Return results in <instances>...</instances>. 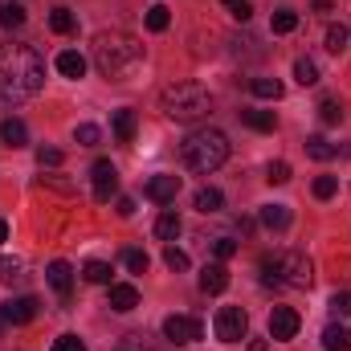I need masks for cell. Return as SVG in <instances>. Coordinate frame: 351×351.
<instances>
[{
	"instance_id": "d590c367",
	"label": "cell",
	"mask_w": 351,
	"mask_h": 351,
	"mask_svg": "<svg viewBox=\"0 0 351 351\" xmlns=\"http://www.w3.org/2000/svg\"><path fill=\"white\" fill-rule=\"evenodd\" d=\"M335 188H339V180H335V176H319V180H315V196H319V200H331V196H335Z\"/></svg>"
},
{
	"instance_id": "4fadbf2b",
	"label": "cell",
	"mask_w": 351,
	"mask_h": 351,
	"mask_svg": "<svg viewBox=\"0 0 351 351\" xmlns=\"http://www.w3.org/2000/svg\"><path fill=\"white\" fill-rule=\"evenodd\" d=\"M45 278H49V286H53V294H58V298H70V286H74V265H70V262H49Z\"/></svg>"
},
{
	"instance_id": "d6a6232c",
	"label": "cell",
	"mask_w": 351,
	"mask_h": 351,
	"mask_svg": "<svg viewBox=\"0 0 351 351\" xmlns=\"http://www.w3.org/2000/svg\"><path fill=\"white\" fill-rule=\"evenodd\" d=\"M319 119H323L327 127H335V123L343 119V106H339L335 98H323V102H319Z\"/></svg>"
},
{
	"instance_id": "836d02e7",
	"label": "cell",
	"mask_w": 351,
	"mask_h": 351,
	"mask_svg": "<svg viewBox=\"0 0 351 351\" xmlns=\"http://www.w3.org/2000/svg\"><path fill=\"white\" fill-rule=\"evenodd\" d=\"M164 265L180 274V269H188L192 262H188V254H184V250H176V245H164Z\"/></svg>"
},
{
	"instance_id": "8d00e7d4",
	"label": "cell",
	"mask_w": 351,
	"mask_h": 351,
	"mask_svg": "<svg viewBox=\"0 0 351 351\" xmlns=\"http://www.w3.org/2000/svg\"><path fill=\"white\" fill-rule=\"evenodd\" d=\"M213 254H217V262H229V258L237 254V241H233V237H217V241H213Z\"/></svg>"
},
{
	"instance_id": "484cf974",
	"label": "cell",
	"mask_w": 351,
	"mask_h": 351,
	"mask_svg": "<svg viewBox=\"0 0 351 351\" xmlns=\"http://www.w3.org/2000/svg\"><path fill=\"white\" fill-rule=\"evenodd\" d=\"M49 29L66 37V33H74V29H78V21H74V12H70V8H53V12H49Z\"/></svg>"
},
{
	"instance_id": "f1b7e54d",
	"label": "cell",
	"mask_w": 351,
	"mask_h": 351,
	"mask_svg": "<svg viewBox=\"0 0 351 351\" xmlns=\"http://www.w3.org/2000/svg\"><path fill=\"white\" fill-rule=\"evenodd\" d=\"M82 278H86V282H94V286H106V282H110V265L94 258V262L82 265Z\"/></svg>"
},
{
	"instance_id": "7c38bea8",
	"label": "cell",
	"mask_w": 351,
	"mask_h": 351,
	"mask_svg": "<svg viewBox=\"0 0 351 351\" xmlns=\"http://www.w3.org/2000/svg\"><path fill=\"white\" fill-rule=\"evenodd\" d=\"M135 306H139V290H135L131 282H110V311L131 315Z\"/></svg>"
},
{
	"instance_id": "9a60e30c",
	"label": "cell",
	"mask_w": 351,
	"mask_h": 351,
	"mask_svg": "<svg viewBox=\"0 0 351 351\" xmlns=\"http://www.w3.org/2000/svg\"><path fill=\"white\" fill-rule=\"evenodd\" d=\"M53 66H58V74H62V78H82V74H86V58H82L78 49H62Z\"/></svg>"
},
{
	"instance_id": "1f68e13d",
	"label": "cell",
	"mask_w": 351,
	"mask_h": 351,
	"mask_svg": "<svg viewBox=\"0 0 351 351\" xmlns=\"http://www.w3.org/2000/svg\"><path fill=\"white\" fill-rule=\"evenodd\" d=\"M123 265H127L131 274H147V265H152V258H147L143 250H123Z\"/></svg>"
},
{
	"instance_id": "681fc988",
	"label": "cell",
	"mask_w": 351,
	"mask_h": 351,
	"mask_svg": "<svg viewBox=\"0 0 351 351\" xmlns=\"http://www.w3.org/2000/svg\"><path fill=\"white\" fill-rule=\"evenodd\" d=\"M4 323H8V319H4V311H0V331H4Z\"/></svg>"
},
{
	"instance_id": "bcb514c9",
	"label": "cell",
	"mask_w": 351,
	"mask_h": 351,
	"mask_svg": "<svg viewBox=\"0 0 351 351\" xmlns=\"http://www.w3.org/2000/svg\"><path fill=\"white\" fill-rule=\"evenodd\" d=\"M311 4H315V12H331V4H335V0H311Z\"/></svg>"
},
{
	"instance_id": "6da1fadb",
	"label": "cell",
	"mask_w": 351,
	"mask_h": 351,
	"mask_svg": "<svg viewBox=\"0 0 351 351\" xmlns=\"http://www.w3.org/2000/svg\"><path fill=\"white\" fill-rule=\"evenodd\" d=\"M41 86H45V58L25 41L0 45V98L29 102Z\"/></svg>"
},
{
	"instance_id": "d4e9b609",
	"label": "cell",
	"mask_w": 351,
	"mask_h": 351,
	"mask_svg": "<svg viewBox=\"0 0 351 351\" xmlns=\"http://www.w3.org/2000/svg\"><path fill=\"white\" fill-rule=\"evenodd\" d=\"M282 82H278V78H254V82H250V94H254V98H274V102H278V98H282Z\"/></svg>"
},
{
	"instance_id": "83f0119b",
	"label": "cell",
	"mask_w": 351,
	"mask_h": 351,
	"mask_svg": "<svg viewBox=\"0 0 351 351\" xmlns=\"http://www.w3.org/2000/svg\"><path fill=\"white\" fill-rule=\"evenodd\" d=\"M294 78H298V86H315V82H319L315 58H298V62H294Z\"/></svg>"
},
{
	"instance_id": "9c48e42d",
	"label": "cell",
	"mask_w": 351,
	"mask_h": 351,
	"mask_svg": "<svg viewBox=\"0 0 351 351\" xmlns=\"http://www.w3.org/2000/svg\"><path fill=\"white\" fill-rule=\"evenodd\" d=\"M90 180H94V200H98V204H106V200L119 192V168H114L110 160H98V164L90 168Z\"/></svg>"
},
{
	"instance_id": "8fae6325",
	"label": "cell",
	"mask_w": 351,
	"mask_h": 351,
	"mask_svg": "<svg viewBox=\"0 0 351 351\" xmlns=\"http://www.w3.org/2000/svg\"><path fill=\"white\" fill-rule=\"evenodd\" d=\"M0 311H4V319H8L12 327H21V323H33V319H37V298H33V294H21V298L4 302Z\"/></svg>"
},
{
	"instance_id": "3957f363",
	"label": "cell",
	"mask_w": 351,
	"mask_h": 351,
	"mask_svg": "<svg viewBox=\"0 0 351 351\" xmlns=\"http://www.w3.org/2000/svg\"><path fill=\"white\" fill-rule=\"evenodd\" d=\"M225 160H229V135H225V131L204 127V131H192V135L180 143V164L196 176L217 172Z\"/></svg>"
},
{
	"instance_id": "4316f807",
	"label": "cell",
	"mask_w": 351,
	"mask_h": 351,
	"mask_svg": "<svg viewBox=\"0 0 351 351\" xmlns=\"http://www.w3.org/2000/svg\"><path fill=\"white\" fill-rule=\"evenodd\" d=\"M269 29H274V33H294V29H298V12H294V8H278V12L269 16Z\"/></svg>"
},
{
	"instance_id": "7bdbcfd3",
	"label": "cell",
	"mask_w": 351,
	"mask_h": 351,
	"mask_svg": "<svg viewBox=\"0 0 351 351\" xmlns=\"http://www.w3.org/2000/svg\"><path fill=\"white\" fill-rule=\"evenodd\" d=\"M331 311H335V315H343V319H351V290H343V294H335V298H331Z\"/></svg>"
},
{
	"instance_id": "f546056e",
	"label": "cell",
	"mask_w": 351,
	"mask_h": 351,
	"mask_svg": "<svg viewBox=\"0 0 351 351\" xmlns=\"http://www.w3.org/2000/svg\"><path fill=\"white\" fill-rule=\"evenodd\" d=\"M348 45H351V33L343 25H331V29H327V49H331V53H343Z\"/></svg>"
},
{
	"instance_id": "ac0fdd59",
	"label": "cell",
	"mask_w": 351,
	"mask_h": 351,
	"mask_svg": "<svg viewBox=\"0 0 351 351\" xmlns=\"http://www.w3.org/2000/svg\"><path fill=\"white\" fill-rule=\"evenodd\" d=\"M221 208H225V192H221V188H213V184H208V188H200V192H196V213L213 217V213H221Z\"/></svg>"
},
{
	"instance_id": "7402d4cb",
	"label": "cell",
	"mask_w": 351,
	"mask_h": 351,
	"mask_svg": "<svg viewBox=\"0 0 351 351\" xmlns=\"http://www.w3.org/2000/svg\"><path fill=\"white\" fill-rule=\"evenodd\" d=\"M21 25H25V4L0 0V29H21Z\"/></svg>"
},
{
	"instance_id": "cb8c5ba5",
	"label": "cell",
	"mask_w": 351,
	"mask_h": 351,
	"mask_svg": "<svg viewBox=\"0 0 351 351\" xmlns=\"http://www.w3.org/2000/svg\"><path fill=\"white\" fill-rule=\"evenodd\" d=\"M156 237H160V241H176V237H180V217H176L172 208L160 213V221H156Z\"/></svg>"
},
{
	"instance_id": "f6af8a7d",
	"label": "cell",
	"mask_w": 351,
	"mask_h": 351,
	"mask_svg": "<svg viewBox=\"0 0 351 351\" xmlns=\"http://www.w3.org/2000/svg\"><path fill=\"white\" fill-rule=\"evenodd\" d=\"M237 229H241V233H245V237H250V233H254V229H258V221H254V217H237Z\"/></svg>"
},
{
	"instance_id": "ee69618b",
	"label": "cell",
	"mask_w": 351,
	"mask_h": 351,
	"mask_svg": "<svg viewBox=\"0 0 351 351\" xmlns=\"http://www.w3.org/2000/svg\"><path fill=\"white\" fill-rule=\"evenodd\" d=\"M114 208H119V217H135V200H131V196H119Z\"/></svg>"
},
{
	"instance_id": "30bf717a",
	"label": "cell",
	"mask_w": 351,
	"mask_h": 351,
	"mask_svg": "<svg viewBox=\"0 0 351 351\" xmlns=\"http://www.w3.org/2000/svg\"><path fill=\"white\" fill-rule=\"evenodd\" d=\"M143 192H147V200H156V204H172L176 196H180V176H168V172L152 176Z\"/></svg>"
},
{
	"instance_id": "f907efd6",
	"label": "cell",
	"mask_w": 351,
	"mask_h": 351,
	"mask_svg": "<svg viewBox=\"0 0 351 351\" xmlns=\"http://www.w3.org/2000/svg\"><path fill=\"white\" fill-rule=\"evenodd\" d=\"M343 156H351V143H348V147H343Z\"/></svg>"
},
{
	"instance_id": "c3c4849f",
	"label": "cell",
	"mask_w": 351,
	"mask_h": 351,
	"mask_svg": "<svg viewBox=\"0 0 351 351\" xmlns=\"http://www.w3.org/2000/svg\"><path fill=\"white\" fill-rule=\"evenodd\" d=\"M8 241V221H0V245Z\"/></svg>"
},
{
	"instance_id": "277c9868",
	"label": "cell",
	"mask_w": 351,
	"mask_h": 351,
	"mask_svg": "<svg viewBox=\"0 0 351 351\" xmlns=\"http://www.w3.org/2000/svg\"><path fill=\"white\" fill-rule=\"evenodd\" d=\"M160 102H164V114L172 123H184V127H192V123H200V119L213 114V94L200 82H176V86L164 90Z\"/></svg>"
},
{
	"instance_id": "4dcf8cb0",
	"label": "cell",
	"mask_w": 351,
	"mask_h": 351,
	"mask_svg": "<svg viewBox=\"0 0 351 351\" xmlns=\"http://www.w3.org/2000/svg\"><path fill=\"white\" fill-rule=\"evenodd\" d=\"M168 25H172L168 8H164V4H152V8H147V29H152V33H164Z\"/></svg>"
},
{
	"instance_id": "5bb4252c",
	"label": "cell",
	"mask_w": 351,
	"mask_h": 351,
	"mask_svg": "<svg viewBox=\"0 0 351 351\" xmlns=\"http://www.w3.org/2000/svg\"><path fill=\"white\" fill-rule=\"evenodd\" d=\"M200 290L204 294H221V290H229V269L217 262V265H204L200 269Z\"/></svg>"
},
{
	"instance_id": "5b68a950",
	"label": "cell",
	"mask_w": 351,
	"mask_h": 351,
	"mask_svg": "<svg viewBox=\"0 0 351 351\" xmlns=\"http://www.w3.org/2000/svg\"><path fill=\"white\" fill-rule=\"evenodd\" d=\"M311 258L298 250H278L262 258V282L265 286H282V290H306L311 286Z\"/></svg>"
},
{
	"instance_id": "8992f818",
	"label": "cell",
	"mask_w": 351,
	"mask_h": 351,
	"mask_svg": "<svg viewBox=\"0 0 351 351\" xmlns=\"http://www.w3.org/2000/svg\"><path fill=\"white\" fill-rule=\"evenodd\" d=\"M213 327H217V339H221V343H241V339L250 335V315H245L241 306H221Z\"/></svg>"
},
{
	"instance_id": "d6986e66",
	"label": "cell",
	"mask_w": 351,
	"mask_h": 351,
	"mask_svg": "<svg viewBox=\"0 0 351 351\" xmlns=\"http://www.w3.org/2000/svg\"><path fill=\"white\" fill-rule=\"evenodd\" d=\"M110 127H114V139L119 143H131L135 139V110H114V119H110Z\"/></svg>"
},
{
	"instance_id": "ab89813d",
	"label": "cell",
	"mask_w": 351,
	"mask_h": 351,
	"mask_svg": "<svg viewBox=\"0 0 351 351\" xmlns=\"http://www.w3.org/2000/svg\"><path fill=\"white\" fill-rule=\"evenodd\" d=\"M225 8H229V16H233V21H250V16H254L250 0H225Z\"/></svg>"
},
{
	"instance_id": "ffe728a7",
	"label": "cell",
	"mask_w": 351,
	"mask_h": 351,
	"mask_svg": "<svg viewBox=\"0 0 351 351\" xmlns=\"http://www.w3.org/2000/svg\"><path fill=\"white\" fill-rule=\"evenodd\" d=\"M0 139H4L8 147H25V143H29V127H25L21 119H4V123H0Z\"/></svg>"
},
{
	"instance_id": "2e32d148",
	"label": "cell",
	"mask_w": 351,
	"mask_h": 351,
	"mask_svg": "<svg viewBox=\"0 0 351 351\" xmlns=\"http://www.w3.org/2000/svg\"><path fill=\"white\" fill-rule=\"evenodd\" d=\"M258 221H262L265 229H274V233H282V229H290V208H286V204H262V213H258Z\"/></svg>"
},
{
	"instance_id": "e0dca14e",
	"label": "cell",
	"mask_w": 351,
	"mask_h": 351,
	"mask_svg": "<svg viewBox=\"0 0 351 351\" xmlns=\"http://www.w3.org/2000/svg\"><path fill=\"white\" fill-rule=\"evenodd\" d=\"M323 351H351V331L339 323H327L323 327Z\"/></svg>"
},
{
	"instance_id": "b9f144b4",
	"label": "cell",
	"mask_w": 351,
	"mask_h": 351,
	"mask_svg": "<svg viewBox=\"0 0 351 351\" xmlns=\"http://www.w3.org/2000/svg\"><path fill=\"white\" fill-rule=\"evenodd\" d=\"M53 351H86V343H82L78 335H58V339H53Z\"/></svg>"
},
{
	"instance_id": "ba28073f",
	"label": "cell",
	"mask_w": 351,
	"mask_h": 351,
	"mask_svg": "<svg viewBox=\"0 0 351 351\" xmlns=\"http://www.w3.org/2000/svg\"><path fill=\"white\" fill-rule=\"evenodd\" d=\"M298 327H302V319H298L294 306H274V311H269V339L286 343V339L298 335Z\"/></svg>"
},
{
	"instance_id": "603a6c76",
	"label": "cell",
	"mask_w": 351,
	"mask_h": 351,
	"mask_svg": "<svg viewBox=\"0 0 351 351\" xmlns=\"http://www.w3.org/2000/svg\"><path fill=\"white\" fill-rule=\"evenodd\" d=\"M306 156H311V160H319V164H327V160H335V156H339V147H331L323 135H311V139H306Z\"/></svg>"
},
{
	"instance_id": "e575fe53",
	"label": "cell",
	"mask_w": 351,
	"mask_h": 351,
	"mask_svg": "<svg viewBox=\"0 0 351 351\" xmlns=\"http://www.w3.org/2000/svg\"><path fill=\"white\" fill-rule=\"evenodd\" d=\"M62 160H66V156H62L58 147H37V164H41V168H62Z\"/></svg>"
},
{
	"instance_id": "60d3db41",
	"label": "cell",
	"mask_w": 351,
	"mask_h": 351,
	"mask_svg": "<svg viewBox=\"0 0 351 351\" xmlns=\"http://www.w3.org/2000/svg\"><path fill=\"white\" fill-rule=\"evenodd\" d=\"M265 180H269V184H286V180H290V164H286V160L269 164V172H265Z\"/></svg>"
},
{
	"instance_id": "44dd1931",
	"label": "cell",
	"mask_w": 351,
	"mask_h": 351,
	"mask_svg": "<svg viewBox=\"0 0 351 351\" xmlns=\"http://www.w3.org/2000/svg\"><path fill=\"white\" fill-rule=\"evenodd\" d=\"M241 123L254 127V131H274V127H278V114H274V110H254V106H245V110H241Z\"/></svg>"
},
{
	"instance_id": "74e56055",
	"label": "cell",
	"mask_w": 351,
	"mask_h": 351,
	"mask_svg": "<svg viewBox=\"0 0 351 351\" xmlns=\"http://www.w3.org/2000/svg\"><path fill=\"white\" fill-rule=\"evenodd\" d=\"M74 139H78V143H82V147H94V143H98V139H102V131H98V127H94V123H82V127H78V131H74Z\"/></svg>"
},
{
	"instance_id": "7dc6e473",
	"label": "cell",
	"mask_w": 351,
	"mask_h": 351,
	"mask_svg": "<svg viewBox=\"0 0 351 351\" xmlns=\"http://www.w3.org/2000/svg\"><path fill=\"white\" fill-rule=\"evenodd\" d=\"M265 348H269L265 339H250V351H265Z\"/></svg>"
},
{
	"instance_id": "52a82bcc",
	"label": "cell",
	"mask_w": 351,
	"mask_h": 351,
	"mask_svg": "<svg viewBox=\"0 0 351 351\" xmlns=\"http://www.w3.org/2000/svg\"><path fill=\"white\" fill-rule=\"evenodd\" d=\"M204 335V327H200V319H192V315H168L164 319V339L176 343V348H188V343H196Z\"/></svg>"
},
{
	"instance_id": "7a4b0ae2",
	"label": "cell",
	"mask_w": 351,
	"mask_h": 351,
	"mask_svg": "<svg viewBox=\"0 0 351 351\" xmlns=\"http://www.w3.org/2000/svg\"><path fill=\"white\" fill-rule=\"evenodd\" d=\"M90 49H94L98 74H102V78H114V82H123L127 74H135L139 62H143L139 37H131V33H123V29H102Z\"/></svg>"
},
{
	"instance_id": "f35d334b",
	"label": "cell",
	"mask_w": 351,
	"mask_h": 351,
	"mask_svg": "<svg viewBox=\"0 0 351 351\" xmlns=\"http://www.w3.org/2000/svg\"><path fill=\"white\" fill-rule=\"evenodd\" d=\"M21 269H25V265L16 262V258H0V282H16Z\"/></svg>"
}]
</instances>
